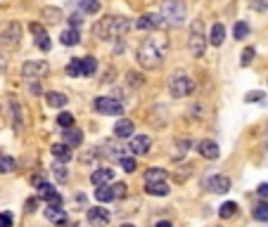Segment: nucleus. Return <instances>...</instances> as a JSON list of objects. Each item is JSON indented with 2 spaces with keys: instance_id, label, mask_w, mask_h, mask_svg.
I'll return each mask as SVG.
<instances>
[{
  "instance_id": "40",
  "label": "nucleus",
  "mask_w": 268,
  "mask_h": 227,
  "mask_svg": "<svg viewBox=\"0 0 268 227\" xmlns=\"http://www.w3.org/2000/svg\"><path fill=\"white\" fill-rule=\"evenodd\" d=\"M254 55H256V50H254V48H245V50H242L240 64H242V67H249V64H252V59H254Z\"/></svg>"
},
{
  "instance_id": "6",
  "label": "nucleus",
  "mask_w": 268,
  "mask_h": 227,
  "mask_svg": "<svg viewBox=\"0 0 268 227\" xmlns=\"http://www.w3.org/2000/svg\"><path fill=\"white\" fill-rule=\"evenodd\" d=\"M21 43V24L19 21H10L3 31H0V45L7 50H14Z\"/></svg>"
},
{
  "instance_id": "19",
  "label": "nucleus",
  "mask_w": 268,
  "mask_h": 227,
  "mask_svg": "<svg viewBox=\"0 0 268 227\" xmlns=\"http://www.w3.org/2000/svg\"><path fill=\"white\" fill-rule=\"evenodd\" d=\"M62 17H64V14H62L60 7H43V10H41V19L48 21V24H60Z\"/></svg>"
},
{
  "instance_id": "22",
  "label": "nucleus",
  "mask_w": 268,
  "mask_h": 227,
  "mask_svg": "<svg viewBox=\"0 0 268 227\" xmlns=\"http://www.w3.org/2000/svg\"><path fill=\"white\" fill-rule=\"evenodd\" d=\"M52 156L57 158V161H60V164H67L69 158L74 156V154H71V147L67 145V142H62V145H52Z\"/></svg>"
},
{
  "instance_id": "38",
  "label": "nucleus",
  "mask_w": 268,
  "mask_h": 227,
  "mask_svg": "<svg viewBox=\"0 0 268 227\" xmlns=\"http://www.w3.org/2000/svg\"><path fill=\"white\" fill-rule=\"evenodd\" d=\"M119 166H121L126 173H136V156H121L119 158Z\"/></svg>"
},
{
  "instance_id": "13",
  "label": "nucleus",
  "mask_w": 268,
  "mask_h": 227,
  "mask_svg": "<svg viewBox=\"0 0 268 227\" xmlns=\"http://www.w3.org/2000/svg\"><path fill=\"white\" fill-rule=\"evenodd\" d=\"M112 180H114V171L112 168H95V171L90 173V182L95 187H102L107 182H112Z\"/></svg>"
},
{
  "instance_id": "3",
  "label": "nucleus",
  "mask_w": 268,
  "mask_h": 227,
  "mask_svg": "<svg viewBox=\"0 0 268 227\" xmlns=\"http://www.w3.org/2000/svg\"><path fill=\"white\" fill-rule=\"evenodd\" d=\"M169 92H171L176 100H183V97L195 92V81L185 71H176V74L169 78Z\"/></svg>"
},
{
  "instance_id": "51",
  "label": "nucleus",
  "mask_w": 268,
  "mask_h": 227,
  "mask_svg": "<svg viewBox=\"0 0 268 227\" xmlns=\"http://www.w3.org/2000/svg\"><path fill=\"white\" fill-rule=\"evenodd\" d=\"M119 227H136V225H131V222H124V225H119Z\"/></svg>"
},
{
  "instance_id": "23",
  "label": "nucleus",
  "mask_w": 268,
  "mask_h": 227,
  "mask_svg": "<svg viewBox=\"0 0 268 227\" xmlns=\"http://www.w3.org/2000/svg\"><path fill=\"white\" fill-rule=\"evenodd\" d=\"M45 102L50 107H55V109H62V107H67L69 97L62 95V92H57V90H52V92H45Z\"/></svg>"
},
{
  "instance_id": "41",
  "label": "nucleus",
  "mask_w": 268,
  "mask_h": 227,
  "mask_svg": "<svg viewBox=\"0 0 268 227\" xmlns=\"http://www.w3.org/2000/svg\"><path fill=\"white\" fill-rule=\"evenodd\" d=\"M50 192H55V187L50 185V182H38V199H45V197H48Z\"/></svg>"
},
{
  "instance_id": "21",
  "label": "nucleus",
  "mask_w": 268,
  "mask_h": 227,
  "mask_svg": "<svg viewBox=\"0 0 268 227\" xmlns=\"http://www.w3.org/2000/svg\"><path fill=\"white\" fill-rule=\"evenodd\" d=\"M45 218L52 220L57 227L62 225V222H67V213H64L62 206H48V208H45Z\"/></svg>"
},
{
  "instance_id": "25",
  "label": "nucleus",
  "mask_w": 268,
  "mask_h": 227,
  "mask_svg": "<svg viewBox=\"0 0 268 227\" xmlns=\"http://www.w3.org/2000/svg\"><path fill=\"white\" fill-rule=\"evenodd\" d=\"M64 142H67L69 147L83 145V133L76 131V128H64Z\"/></svg>"
},
{
  "instance_id": "5",
  "label": "nucleus",
  "mask_w": 268,
  "mask_h": 227,
  "mask_svg": "<svg viewBox=\"0 0 268 227\" xmlns=\"http://www.w3.org/2000/svg\"><path fill=\"white\" fill-rule=\"evenodd\" d=\"M93 109L104 116H119V114H124V104L117 97H97V100H93Z\"/></svg>"
},
{
  "instance_id": "14",
  "label": "nucleus",
  "mask_w": 268,
  "mask_h": 227,
  "mask_svg": "<svg viewBox=\"0 0 268 227\" xmlns=\"http://www.w3.org/2000/svg\"><path fill=\"white\" fill-rule=\"evenodd\" d=\"M145 192L150 197H169L171 187H169L166 180H162V182H145Z\"/></svg>"
},
{
  "instance_id": "8",
  "label": "nucleus",
  "mask_w": 268,
  "mask_h": 227,
  "mask_svg": "<svg viewBox=\"0 0 268 227\" xmlns=\"http://www.w3.org/2000/svg\"><path fill=\"white\" fill-rule=\"evenodd\" d=\"M131 31V21L126 17H112L110 19V38H121Z\"/></svg>"
},
{
  "instance_id": "47",
  "label": "nucleus",
  "mask_w": 268,
  "mask_h": 227,
  "mask_svg": "<svg viewBox=\"0 0 268 227\" xmlns=\"http://www.w3.org/2000/svg\"><path fill=\"white\" fill-rule=\"evenodd\" d=\"M128 83H131V85H140V83H143V78H140V74L131 71V74H128Z\"/></svg>"
},
{
  "instance_id": "35",
  "label": "nucleus",
  "mask_w": 268,
  "mask_h": 227,
  "mask_svg": "<svg viewBox=\"0 0 268 227\" xmlns=\"http://www.w3.org/2000/svg\"><path fill=\"white\" fill-rule=\"evenodd\" d=\"M233 34H235V38H237V41H245V38L249 36V24H247V21H237V24H235V28H233Z\"/></svg>"
},
{
  "instance_id": "1",
  "label": "nucleus",
  "mask_w": 268,
  "mask_h": 227,
  "mask_svg": "<svg viewBox=\"0 0 268 227\" xmlns=\"http://www.w3.org/2000/svg\"><path fill=\"white\" fill-rule=\"evenodd\" d=\"M164 57H166V43L159 41V38H145L140 43V48H138V64L147 71L159 69L164 64Z\"/></svg>"
},
{
  "instance_id": "45",
  "label": "nucleus",
  "mask_w": 268,
  "mask_h": 227,
  "mask_svg": "<svg viewBox=\"0 0 268 227\" xmlns=\"http://www.w3.org/2000/svg\"><path fill=\"white\" fill-rule=\"evenodd\" d=\"M247 102H261L263 100V92L261 90H252V92H247V97H245Z\"/></svg>"
},
{
  "instance_id": "32",
  "label": "nucleus",
  "mask_w": 268,
  "mask_h": 227,
  "mask_svg": "<svg viewBox=\"0 0 268 227\" xmlns=\"http://www.w3.org/2000/svg\"><path fill=\"white\" fill-rule=\"evenodd\" d=\"M252 215H254V220H259V222H268V204L266 201L256 204V208L252 211Z\"/></svg>"
},
{
  "instance_id": "44",
  "label": "nucleus",
  "mask_w": 268,
  "mask_h": 227,
  "mask_svg": "<svg viewBox=\"0 0 268 227\" xmlns=\"http://www.w3.org/2000/svg\"><path fill=\"white\" fill-rule=\"evenodd\" d=\"M67 21H69V26H71V28H81V24H83V12H74Z\"/></svg>"
},
{
  "instance_id": "50",
  "label": "nucleus",
  "mask_w": 268,
  "mask_h": 227,
  "mask_svg": "<svg viewBox=\"0 0 268 227\" xmlns=\"http://www.w3.org/2000/svg\"><path fill=\"white\" fill-rule=\"evenodd\" d=\"M154 227H173V222L171 220H157L154 222Z\"/></svg>"
},
{
  "instance_id": "10",
  "label": "nucleus",
  "mask_w": 268,
  "mask_h": 227,
  "mask_svg": "<svg viewBox=\"0 0 268 227\" xmlns=\"http://www.w3.org/2000/svg\"><path fill=\"white\" fill-rule=\"evenodd\" d=\"M206 187H209L211 192H216V194H226L228 189H230V178H228V175H223V173H219V175H211V178L206 180Z\"/></svg>"
},
{
  "instance_id": "2",
  "label": "nucleus",
  "mask_w": 268,
  "mask_h": 227,
  "mask_svg": "<svg viewBox=\"0 0 268 227\" xmlns=\"http://www.w3.org/2000/svg\"><path fill=\"white\" fill-rule=\"evenodd\" d=\"M162 19L171 26H183L187 19V5L185 0H162Z\"/></svg>"
},
{
  "instance_id": "18",
  "label": "nucleus",
  "mask_w": 268,
  "mask_h": 227,
  "mask_svg": "<svg viewBox=\"0 0 268 227\" xmlns=\"http://www.w3.org/2000/svg\"><path fill=\"white\" fill-rule=\"evenodd\" d=\"M223 41H226V28H223V24H213L206 43H211L213 48H219V45H223Z\"/></svg>"
},
{
  "instance_id": "39",
  "label": "nucleus",
  "mask_w": 268,
  "mask_h": 227,
  "mask_svg": "<svg viewBox=\"0 0 268 227\" xmlns=\"http://www.w3.org/2000/svg\"><path fill=\"white\" fill-rule=\"evenodd\" d=\"M112 194H114V199H124L126 194H128L126 182H117V185H112Z\"/></svg>"
},
{
  "instance_id": "7",
  "label": "nucleus",
  "mask_w": 268,
  "mask_h": 227,
  "mask_svg": "<svg viewBox=\"0 0 268 227\" xmlns=\"http://www.w3.org/2000/svg\"><path fill=\"white\" fill-rule=\"evenodd\" d=\"M48 71L50 64L41 62V59H31V62L21 64V76H26V78H43V76H48Z\"/></svg>"
},
{
  "instance_id": "31",
  "label": "nucleus",
  "mask_w": 268,
  "mask_h": 227,
  "mask_svg": "<svg viewBox=\"0 0 268 227\" xmlns=\"http://www.w3.org/2000/svg\"><path fill=\"white\" fill-rule=\"evenodd\" d=\"M102 3L100 0H81V12L83 14H97L100 12Z\"/></svg>"
},
{
  "instance_id": "15",
  "label": "nucleus",
  "mask_w": 268,
  "mask_h": 227,
  "mask_svg": "<svg viewBox=\"0 0 268 227\" xmlns=\"http://www.w3.org/2000/svg\"><path fill=\"white\" fill-rule=\"evenodd\" d=\"M133 131H136V125H133V121H128V118H119L117 125H114V135H117L119 140L131 138Z\"/></svg>"
},
{
  "instance_id": "27",
  "label": "nucleus",
  "mask_w": 268,
  "mask_h": 227,
  "mask_svg": "<svg viewBox=\"0 0 268 227\" xmlns=\"http://www.w3.org/2000/svg\"><path fill=\"white\" fill-rule=\"evenodd\" d=\"M219 215L223 218V220H228V218H235V215H237V204H235V201H226V204H221Z\"/></svg>"
},
{
  "instance_id": "46",
  "label": "nucleus",
  "mask_w": 268,
  "mask_h": 227,
  "mask_svg": "<svg viewBox=\"0 0 268 227\" xmlns=\"http://www.w3.org/2000/svg\"><path fill=\"white\" fill-rule=\"evenodd\" d=\"M12 213H0V227H12Z\"/></svg>"
},
{
  "instance_id": "49",
  "label": "nucleus",
  "mask_w": 268,
  "mask_h": 227,
  "mask_svg": "<svg viewBox=\"0 0 268 227\" xmlns=\"http://www.w3.org/2000/svg\"><path fill=\"white\" fill-rule=\"evenodd\" d=\"M36 204H38L36 199H29V201H26V213H34V211H36Z\"/></svg>"
},
{
  "instance_id": "9",
  "label": "nucleus",
  "mask_w": 268,
  "mask_h": 227,
  "mask_svg": "<svg viewBox=\"0 0 268 227\" xmlns=\"http://www.w3.org/2000/svg\"><path fill=\"white\" fill-rule=\"evenodd\" d=\"M110 220H112V215L107 208H100V206L88 208V222L93 227H104V225H110Z\"/></svg>"
},
{
  "instance_id": "29",
  "label": "nucleus",
  "mask_w": 268,
  "mask_h": 227,
  "mask_svg": "<svg viewBox=\"0 0 268 227\" xmlns=\"http://www.w3.org/2000/svg\"><path fill=\"white\" fill-rule=\"evenodd\" d=\"M162 180H166L164 168H150V171H145V182H162Z\"/></svg>"
},
{
  "instance_id": "20",
  "label": "nucleus",
  "mask_w": 268,
  "mask_h": 227,
  "mask_svg": "<svg viewBox=\"0 0 268 227\" xmlns=\"http://www.w3.org/2000/svg\"><path fill=\"white\" fill-rule=\"evenodd\" d=\"M10 109H12V125H14V131L21 133V128H24V121H21V107H19V102H17V97H10Z\"/></svg>"
},
{
  "instance_id": "24",
  "label": "nucleus",
  "mask_w": 268,
  "mask_h": 227,
  "mask_svg": "<svg viewBox=\"0 0 268 227\" xmlns=\"http://www.w3.org/2000/svg\"><path fill=\"white\" fill-rule=\"evenodd\" d=\"M78 41H81V34H78V28H67V31H62L60 34V43L62 45H78Z\"/></svg>"
},
{
  "instance_id": "33",
  "label": "nucleus",
  "mask_w": 268,
  "mask_h": 227,
  "mask_svg": "<svg viewBox=\"0 0 268 227\" xmlns=\"http://www.w3.org/2000/svg\"><path fill=\"white\" fill-rule=\"evenodd\" d=\"M83 76H95L97 71V59L95 57H83Z\"/></svg>"
},
{
  "instance_id": "11",
  "label": "nucleus",
  "mask_w": 268,
  "mask_h": 227,
  "mask_svg": "<svg viewBox=\"0 0 268 227\" xmlns=\"http://www.w3.org/2000/svg\"><path fill=\"white\" fill-rule=\"evenodd\" d=\"M162 26H164V19H162L159 14H143V17L136 21L138 31H150V28H162Z\"/></svg>"
},
{
  "instance_id": "43",
  "label": "nucleus",
  "mask_w": 268,
  "mask_h": 227,
  "mask_svg": "<svg viewBox=\"0 0 268 227\" xmlns=\"http://www.w3.org/2000/svg\"><path fill=\"white\" fill-rule=\"evenodd\" d=\"M249 7L254 12H266L268 10V0H249Z\"/></svg>"
},
{
  "instance_id": "12",
  "label": "nucleus",
  "mask_w": 268,
  "mask_h": 227,
  "mask_svg": "<svg viewBox=\"0 0 268 227\" xmlns=\"http://www.w3.org/2000/svg\"><path fill=\"white\" fill-rule=\"evenodd\" d=\"M197 151H200V156L211 158V161H216V158L221 156V149L213 140H202L200 145H197Z\"/></svg>"
},
{
  "instance_id": "48",
  "label": "nucleus",
  "mask_w": 268,
  "mask_h": 227,
  "mask_svg": "<svg viewBox=\"0 0 268 227\" xmlns=\"http://www.w3.org/2000/svg\"><path fill=\"white\" fill-rule=\"evenodd\" d=\"M256 194H259V197H263V199H266V197H268V182H261V185L256 187Z\"/></svg>"
},
{
  "instance_id": "36",
  "label": "nucleus",
  "mask_w": 268,
  "mask_h": 227,
  "mask_svg": "<svg viewBox=\"0 0 268 227\" xmlns=\"http://www.w3.org/2000/svg\"><path fill=\"white\" fill-rule=\"evenodd\" d=\"M57 125H60V128H71V125H74V114L60 111V114H57Z\"/></svg>"
},
{
  "instance_id": "34",
  "label": "nucleus",
  "mask_w": 268,
  "mask_h": 227,
  "mask_svg": "<svg viewBox=\"0 0 268 227\" xmlns=\"http://www.w3.org/2000/svg\"><path fill=\"white\" fill-rule=\"evenodd\" d=\"M17 168L12 156H0V175H7V173H12Z\"/></svg>"
},
{
  "instance_id": "16",
  "label": "nucleus",
  "mask_w": 268,
  "mask_h": 227,
  "mask_svg": "<svg viewBox=\"0 0 268 227\" xmlns=\"http://www.w3.org/2000/svg\"><path fill=\"white\" fill-rule=\"evenodd\" d=\"M152 147V140L147 138V135H136V138L131 140V151H133V156L136 154H147Z\"/></svg>"
},
{
  "instance_id": "17",
  "label": "nucleus",
  "mask_w": 268,
  "mask_h": 227,
  "mask_svg": "<svg viewBox=\"0 0 268 227\" xmlns=\"http://www.w3.org/2000/svg\"><path fill=\"white\" fill-rule=\"evenodd\" d=\"M110 19H112V14H107V17H102V19L93 26V36H95V38H100V41H110Z\"/></svg>"
},
{
  "instance_id": "42",
  "label": "nucleus",
  "mask_w": 268,
  "mask_h": 227,
  "mask_svg": "<svg viewBox=\"0 0 268 227\" xmlns=\"http://www.w3.org/2000/svg\"><path fill=\"white\" fill-rule=\"evenodd\" d=\"M43 201H48V206H62V194H57V192H50L48 197Z\"/></svg>"
},
{
  "instance_id": "28",
  "label": "nucleus",
  "mask_w": 268,
  "mask_h": 227,
  "mask_svg": "<svg viewBox=\"0 0 268 227\" xmlns=\"http://www.w3.org/2000/svg\"><path fill=\"white\" fill-rule=\"evenodd\" d=\"M93 197H95V201H100V204H107V201L114 199V194H112V187H107V185L97 187L95 192H93Z\"/></svg>"
},
{
  "instance_id": "30",
  "label": "nucleus",
  "mask_w": 268,
  "mask_h": 227,
  "mask_svg": "<svg viewBox=\"0 0 268 227\" xmlns=\"http://www.w3.org/2000/svg\"><path fill=\"white\" fill-rule=\"evenodd\" d=\"M67 76H71V78H78V76H83V62L78 59V57H74V59L67 64Z\"/></svg>"
},
{
  "instance_id": "4",
  "label": "nucleus",
  "mask_w": 268,
  "mask_h": 227,
  "mask_svg": "<svg viewBox=\"0 0 268 227\" xmlns=\"http://www.w3.org/2000/svg\"><path fill=\"white\" fill-rule=\"evenodd\" d=\"M187 45H190V52H193V57H202L206 50V34H204V24H202V19H195L193 26H190V41H187Z\"/></svg>"
},
{
  "instance_id": "37",
  "label": "nucleus",
  "mask_w": 268,
  "mask_h": 227,
  "mask_svg": "<svg viewBox=\"0 0 268 227\" xmlns=\"http://www.w3.org/2000/svg\"><path fill=\"white\" fill-rule=\"evenodd\" d=\"M52 175H55V180H60V182H64V180L69 178L67 166H64V164H60V161H57V164L52 166Z\"/></svg>"
},
{
  "instance_id": "26",
  "label": "nucleus",
  "mask_w": 268,
  "mask_h": 227,
  "mask_svg": "<svg viewBox=\"0 0 268 227\" xmlns=\"http://www.w3.org/2000/svg\"><path fill=\"white\" fill-rule=\"evenodd\" d=\"M34 36H36V48H41L43 52H48L50 50V45H52V43H50V36L45 34V28H38V31H34Z\"/></svg>"
}]
</instances>
